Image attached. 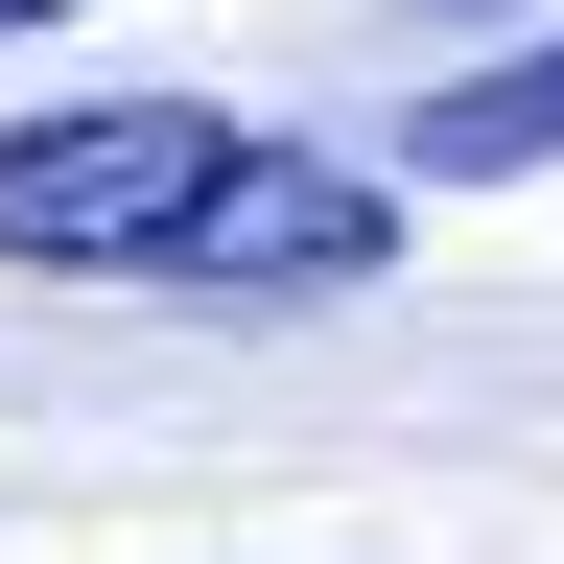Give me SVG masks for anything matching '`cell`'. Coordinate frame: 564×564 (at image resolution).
Segmentation results:
<instances>
[{
	"label": "cell",
	"instance_id": "1",
	"mask_svg": "<svg viewBox=\"0 0 564 564\" xmlns=\"http://www.w3.org/2000/svg\"><path fill=\"white\" fill-rule=\"evenodd\" d=\"M0 259L188 282V306H352L400 259V188L306 165L282 118H212V95H95V118H0Z\"/></svg>",
	"mask_w": 564,
	"mask_h": 564
},
{
	"label": "cell",
	"instance_id": "2",
	"mask_svg": "<svg viewBox=\"0 0 564 564\" xmlns=\"http://www.w3.org/2000/svg\"><path fill=\"white\" fill-rule=\"evenodd\" d=\"M400 165H423V188H518V165H564V47H518V70H447V95L400 118Z\"/></svg>",
	"mask_w": 564,
	"mask_h": 564
},
{
	"label": "cell",
	"instance_id": "3",
	"mask_svg": "<svg viewBox=\"0 0 564 564\" xmlns=\"http://www.w3.org/2000/svg\"><path fill=\"white\" fill-rule=\"evenodd\" d=\"M24 24H70V0H0V47H24Z\"/></svg>",
	"mask_w": 564,
	"mask_h": 564
}]
</instances>
